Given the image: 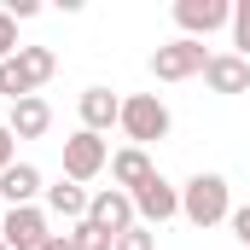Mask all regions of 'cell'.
I'll return each instance as SVG.
<instances>
[{
  "label": "cell",
  "mask_w": 250,
  "mask_h": 250,
  "mask_svg": "<svg viewBox=\"0 0 250 250\" xmlns=\"http://www.w3.org/2000/svg\"><path fill=\"white\" fill-rule=\"evenodd\" d=\"M76 105H82V128H87V134H105L111 123H123V99H117L111 87H87Z\"/></svg>",
  "instance_id": "obj_12"
},
{
  "label": "cell",
  "mask_w": 250,
  "mask_h": 250,
  "mask_svg": "<svg viewBox=\"0 0 250 250\" xmlns=\"http://www.w3.org/2000/svg\"><path fill=\"white\" fill-rule=\"evenodd\" d=\"M0 250H6V239H0Z\"/></svg>",
  "instance_id": "obj_24"
},
{
  "label": "cell",
  "mask_w": 250,
  "mask_h": 250,
  "mask_svg": "<svg viewBox=\"0 0 250 250\" xmlns=\"http://www.w3.org/2000/svg\"><path fill=\"white\" fill-rule=\"evenodd\" d=\"M59 70V53L53 47H18L12 59L0 64V93L18 105V99H35V87H47Z\"/></svg>",
  "instance_id": "obj_1"
},
{
  "label": "cell",
  "mask_w": 250,
  "mask_h": 250,
  "mask_svg": "<svg viewBox=\"0 0 250 250\" xmlns=\"http://www.w3.org/2000/svg\"><path fill=\"white\" fill-rule=\"evenodd\" d=\"M6 128H12V140H41L47 128H53V105L35 93V99H18L12 105V117H6Z\"/></svg>",
  "instance_id": "obj_13"
},
{
  "label": "cell",
  "mask_w": 250,
  "mask_h": 250,
  "mask_svg": "<svg viewBox=\"0 0 250 250\" xmlns=\"http://www.w3.org/2000/svg\"><path fill=\"white\" fill-rule=\"evenodd\" d=\"M87 221L93 227H105L111 239H123L128 227H140V215H134V198L117 187H105V192H93V204H87Z\"/></svg>",
  "instance_id": "obj_9"
},
{
  "label": "cell",
  "mask_w": 250,
  "mask_h": 250,
  "mask_svg": "<svg viewBox=\"0 0 250 250\" xmlns=\"http://www.w3.org/2000/svg\"><path fill=\"white\" fill-rule=\"evenodd\" d=\"M12 53H18V23H12V18L0 12V64L12 59Z\"/></svg>",
  "instance_id": "obj_19"
},
{
  "label": "cell",
  "mask_w": 250,
  "mask_h": 250,
  "mask_svg": "<svg viewBox=\"0 0 250 250\" xmlns=\"http://www.w3.org/2000/svg\"><path fill=\"white\" fill-rule=\"evenodd\" d=\"M70 239H76V250H117V239H111L105 227H93V221H76Z\"/></svg>",
  "instance_id": "obj_16"
},
{
  "label": "cell",
  "mask_w": 250,
  "mask_h": 250,
  "mask_svg": "<svg viewBox=\"0 0 250 250\" xmlns=\"http://www.w3.org/2000/svg\"><path fill=\"white\" fill-rule=\"evenodd\" d=\"M227 227H233V239H239V245L250 250V204H245V209H233V215H227Z\"/></svg>",
  "instance_id": "obj_20"
},
{
  "label": "cell",
  "mask_w": 250,
  "mask_h": 250,
  "mask_svg": "<svg viewBox=\"0 0 250 250\" xmlns=\"http://www.w3.org/2000/svg\"><path fill=\"white\" fill-rule=\"evenodd\" d=\"M233 47H239V59H250V0L233 6Z\"/></svg>",
  "instance_id": "obj_17"
},
{
  "label": "cell",
  "mask_w": 250,
  "mask_h": 250,
  "mask_svg": "<svg viewBox=\"0 0 250 250\" xmlns=\"http://www.w3.org/2000/svg\"><path fill=\"white\" fill-rule=\"evenodd\" d=\"M12 151H18V140H12V128L0 123V175H6V169H12V163H18V157H12Z\"/></svg>",
  "instance_id": "obj_21"
},
{
  "label": "cell",
  "mask_w": 250,
  "mask_h": 250,
  "mask_svg": "<svg viewBox=\"0 0 250 250\" xmlns=\"http://www.w3.org/2000/svg\"><path fill=\"white\" fill-rule=\"evenodd\" d=\"M117 250H157V233L151 227H128L123 239H117Z\"/></svg>",
  "instance_id": "obj_18"
},
{
  "label": "cell",
  "mask_w": 250,
  "mask_h": 250,
  "mask_svg": "<svg viewBox=\"0 0 250 250\" xmlns=\"http://www.w3.org/2000/svg\"><path fill=\"white\" fill-rule=\"evenodd\" d=\"M0 239H6V250H47V245H53L47 209H35V204L6 209V215H0Z\"/></svg>",
  "instance_id": "obj_5"
},
{
  "label": "cell",
  "mask_w": 250,
  "mask_h": 250,
  "mask_svg": "<svg viewBox=\"0 0 250 250\" xmlns=\"http://www.w3.org/2000/svg\"><path fill=\"white\" fill-rule=\"evenodd\" d=\"M87 192L76 187V181H59V187H47V209L53 215H64V221H87Z\"/></svg>",
  "instance_id": "obj_15"
},
{
  "label": "cell",
  "mask_w": 250,
  "mask_h": 250,
  "mask_svg": "<svg viewBox=\"0 0 250 250\" xmlns=\"http://www.w3.org/2000/svg\"><path fill=\"white\" fill-rule=\"evenodd\" d=\"M0 215H6V204H0Z\"/></svg>",
  "instance_id": "obj_23"
},
{
  "label": "cell",
  "mask_w": 250,
  "mask_h": 250,
  "mask_svg": "<svg viewBox=\"0 0 250 250\" xmlns=\"http://www.w3.org/2000/svg\"><path fill=\"white\" fill-rule=\"evenodd\" d=\"M105 169H111V146H105V134L76 128V134L64 140V181L87 187V181H93V175H105Z\"/></svg>",
  "instance_id": "obj_4"
},
{
  "label": "cell",
  "mask_w": 250,
  "mask_h": 250,
  "mask_svg": "<svg viewBox=\"0 0 250 250\" xmlns=\"http://www.w3.org/2000/svg\"><path fill=\"white\" fill-rule=\"evenodd\" d=\"M204 64H209V53H204V41H169V47H157L151 53V76L157 82H187V76H204Z\"/></svg>",
  "instance_id": "obj_7"
},
{
  "label": "cell",
  "mask_w": 250,
  "mask_h": 250,
  "mask_svg": "<svg viewBox=\"0 0 250 250\" xmlns=\"http://www.w3.org/2000/svg\"><path fill=\"white\" fill-rule=\"evenodd\" d=\"M157 169H151V157L140 151V146H123L117 157H111V181H117V192H134V187H146Z\"/></svg>",
  "instance_id": "obj_14"
},
{
  "label": "cell",
  "mask_w": 250,
  "mask_h": 250,
  "mask_svg": "<svg viewBox=\"0 0 250 250\" xmlns=\"http://www.w3.org/2000/svg\"><path fill=\"white\" fill-rule=\"evenodd\" d=\"M47 250H76V239H70V233H53V245Z\"/></svg>",
  "instance_id": "obj_22"
},
{
  "label": "cell",
  "mask_w": 250,
  "mask_h": 250,
  "mask_svg": "<svg viewBox=\"0 0 250 250\" xmlns=\"http://www.w3.org/2000/svg\"><path fill=\"white\" fill-rule=\"evenodd\" d=\"M181 215H187L192 227L227 221V215H233V187H227L221 175H192L187 187H181Z\"/></svg>",
  "instance_id": "obj_2"
},
{
  "label": "cell",
  "mask_w": 250,
  "mask_h": 250,
  "mask_svg": "<svg viewBox=\"0 0 250 250\" xmlns=\"http://www.w3.org/2000/svg\"><path fill=\"white\" fill-rule=\"evenodd\" d=\"M128 134V146H151V140H169V128H175V117H169V105L157 99V93H128L123 99V123H117Z\"/></svg>",
  "instance_id": "obj_3"
},
{
  "label": "cell",
  "mask_w": 250,
  "mask_h": 250,
  "mask_svg": "<svg viewBox=\"0 0 250 250\" xmlns=\"http://www.w3.org/2000/svg\"><path fill=\"white\" fill-rule=\"evenodd\" d=\"M204 82H209V93H245L250 87V59H239V53H209Z\"/></svg>",
  "instance_id": "obj_10"
},
{
  "label": "cell",
  "mask_w": 250,
  "mask_h": 250,
  "mask_svg": "<svg viewBox=\"0 0 250 250\" xmlns=\"http://www.w3.org/2000/svg\"><path fill=\"white\" fill-rule=\"evenodd\" d=\"M128 198H134L140 227H163V221H175V215H181V187H175V181H163V175H151L146 187H134Z\"/></svg>",
  "instance_id": "obj_6"
},
{
  "label": "cell",
  "mask_w": 250,
  "mask_h": 250,
  "mask_svg": "<svg viewBox=\"0 0 250 250\" xmlns=\"http://www.w3.org/2000/svg\"><path fill=\"white\" fill-rule=\"evenodd\" d=\"M41 169H35V163H12V169H6V175H0V204H6V209H23V204H35V198H41Z\"/></svg>",
  "instance_id": "obj_11"
},
{
  "label": "cell",
  "mask_w": 250,
  "mask_h": 250,
  "mask_svg": "<svg viewBox=\"0 0 250 250\" xmlns=\"http://www.w3.org/2000/svg\"><path fill=\"white\" fill-rule=\"evenodd\" d=\"M175 23L187 29V41H198V35L233 29V6L227 0H175Z\"/></svg>",
  "instance_id": "obj_8"
}]
</instances>
